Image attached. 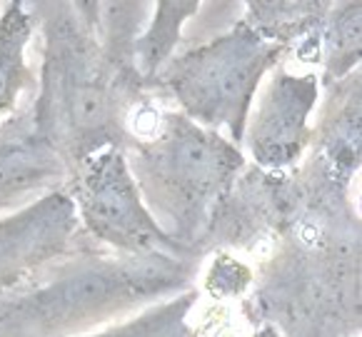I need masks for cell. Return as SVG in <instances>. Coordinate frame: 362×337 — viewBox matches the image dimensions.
I'll list each match as a JSON object with an SVG mask.
<instances>
[{
	"mask_svg": "<svg viewBox=\"0 0 362 337\" xmlns=\"http://www.w3.org/2000/svg\"><path fill=\"white\" fill-rule=\"evenodd\" d=\"M295 172L305 190L303 213L252 270L240 312L283 337H360L362 223L352 187L303 162Z\"/></svg>",
	"mask_w": 362,
	"mask_h": 337,
	"instance_id": "cell-2",
	"label": "cell"
},
{
	"mask_svg": "<svg viewBox=\"0 0 362 337\" xmlns=\"http://www.w3.org/2000/svg\"><path fill=\"white\" fill-rule=\"evenodd\" d=\"M195 305L197 290L192 288L80 337H200V332L187 325V315Z\"/></svg>",
	"mask_w": 362,
	"mask_h": 337,
	"instance_id": "cell-16",
	"label": "cell"
},
{
	"mask_svg": "<svg viewBox=\"0 0 362 337\" xmlns=\"http://www.w3.org/2000/svg\"><path fill=\"white\" fill-rule=\"evenodd\" d=\"M200 260L86 245L0 292V337H80L195 288Z\"/></svg>",
	"mask_w": 362,
	"mask_h": 337,
	"instance_id": "cell-3",
	"label": "cell"
},
{
	"mask_svg": "<svg viewBox=\"0 0 362 337\" xmlns=\"http://www.w3.org/2000/svg\"><path fill=\"white\" fill-rule=\"evenodd\" d=\"M285 60L280 45L260 37L243 18L208 43L173 55L155 81V93L208 130L225 128L230 143L243 145L247 115L262 81Z\"/></svg>",
	"mask_w": 362,
	"mask_h": 337,
	"instance_id": "cell-5",
	"label": "cell"
},
{
	"mask_svg": "<svg viewBox=\"0 0 362 337\" xmlns=\"http://www.w3.org/2000/svg\"><path fill=\"white\" fill-rule=\"evenodd\" d=\"M305 190L298 172H267L245 165L223 200L215 205L195 252L203 260L213 252L255 250L270 245L300 218Z\"/></svg>",
	"mask_w": 362,
	"mask_h": 337,
	"instance_id": "cell-7",
	"label": "cell"
},
{
	"mask_svg": "<svg viewBox=\"0 0 362 337\" xmlns=\"http://www.w3.org/2000/svg\"><path fill=\"white\" fill-rule=\"evenodd\" d=\"M86 245L93 242L80 230L75 205L63 187L23 205L0 218V292Z\"/></svg>",
	"mask_w": 362,
	"mask_h": 337,
	"instance_id": "cell-9",
	"label": "cell"
},
{
	"mask_svg": "<svg viewBox=\"0 0 362 337\" xmlns=\"http://www.w3.org/2000/svg\"><path fill=\"white\" fill-rule=\"evenodd\" d=\"M252 278H255V273L250 265L240 262L233 252H213V262H210V270L205 275V290L215 300L245 297Z\"/></svg>",
	"mask_w": 362,
	"mask_h": 337,
	"instance_id": "cell-17",
	"label": "cell"
},
{
	"mask_svg": "<svg viewBox=\"0 0 362 337\" xmlns=\"http://www.w3.org/2000/svg\"><path fill=\"white\" fill-rule=\"evenodd\" d=\"M362 73L360 68L325 88L313 140L303 162L330 180L350 185L362 165Z\"/></svg>",
	"mask_w": 362,
	"mask_h": 337,
	"instance_id": "cell-10",
	"label": "cell"
},
{
	"mask_svg": "<svg viewBox=\"0 0 362 337\" xmlns=\"http://www.w3.org/2000/svg\"><path fill=\"white\" fill-rule=\"evenodd\" d=\"M362 58V3H332L320 35V88L342 81L360 68Z\"/></svg>",
	"mask_w": 362,
	"mask_h": 337,
	"instance_id": "cell-15",
	"label": "cell"
},
{
	"mask_svg": "<svg viewBox=\"0 0 362 337\" xmlns=\"http://www.w3.org/2000/svg\"><path fill=\"white\" fill-rule=\"evenodd\" d=\"M125 160L150 215L190 250L247 165L238 145L177 110L163 112L150 138H135Z\"/></svg>",
	"mask_w": 362,
	"mask_h": 337,
	"instance_id": "cell-4",
	"label": "cell"
},
{
	"mask_svg": "<svg viewBox=\"0 0 362 337\" xmlns=\"http://www.w3.org/2000/svg\"><path fill=\"white\" fill-rule=\"evenodd\" d=\"M327 0H250L243 20L260 37L280 45L285 58L320 65V35L330 13Z\"/></svg>",
	"mask_w": 362,
	"mask_h": 337,
	"instance_id": "cell-12",
	"label": "cell"
},
{
	"mask_svg": "<svg viewBox=\"0 0 362 337\" xmlns=\"http://www.w3.org/2000/svg\"><path fill=\"white\" fill-rule=\"evenodd\" d=\"M63 190L75 205L80 230L93 245L123 255L168 252L200 260L195 250L168 235L145 208L123 150L110 148L93 155L70 172Z\"/></svg>",
	"mask_w": 362,
	"mask_h": 337,
	"instance_id": "cell-6",
	"label": "cell"
},
{
	"mask_svg": "<svg viewBox=\"0 0 362 337\" xmlns=\"http://www.w3.org/2000/svg\"><path fill=\"white\" fill-rule=\"evenodd\" d=\"M35 28L25 0H11L0 11V123H6L25 90L35 88V70L28 63Z\"/></svg>",
	"mask_w": 362,
	"mask_h": 337,
	"instance_id": "cell-13",
	"label": "cell"
},
{
	"mask_svg": "<svg viewBox=\"0 0 362 337\" xmlns=\"http://www.w3.org/2000/svg\"><path fill=\"white\" fill-rule=\"evenodd\" d=\"M255 97L243 140L252 165L267 172L295 170L313 140L310 115L317 110L320 78L315 73L293 75L280 63Z\"/></svg>",
	"mask_w": 362,
	"mask_h": 337,
	"instance_id": "cell-8",
	"label": "cell"
},
{
	"mask_svg": "<svg viewBox=\"0 0 362 337\" xmlns=\"http://www.w3.org/2000/svg\"><path fill=\"white\" fill-rule=\"evenodd\" d=\"M68 170L30 135L25 110L0 123V213L60 190Z\"/></svg>",
	"mask_w": 362,
	"mask_h": 337,
	"instance_id": "cell-11",
	"label": "cell"
},
{
	"mask_svg": "<svg viewBox=\"0 0 362 337\" xmlns=\"http://www.w3.org/2000/svg\"><path fill=\"white\" fill-rule=\"evenodd\" d=\"M200 6L203 3H197V0H160L155 3L153 18L135 40V70L150 93H155L158 75L177 53L185 23L200 13Z\"/></svg>",
	"mask_w": 362,
	"mask_h": 337,
	"instance_id": "cell-14",
	"label": "cell"
},
{
	"mask_svg": "<svg viewBox=\"0 0 362 337\" xmlns=\"http://www.w3.org/2000/svg\"><path fill=\"white\" fill-rule=\"evenodd\" d=\"M40 32L30 135L75 172L103 150H128L135 105L150 95L135 70V40L150 3H25Z\"/></svg>",
	"mask_w": 362,
	"mask_h": 337,
	"instance_id": "cell-1",
	"label": "cell"
},
{
	"mask_svg": "<svg viewBox=\"0 0 362 337\" xmlns=\"http://www.w3.org/2000/svg\"><path fill=\"white\" fill-rule=\"evenodd\" d=\"M250 337H283V335H280V330H275L272 325H260Z\"/></svg>",
	"mask_w": 362,
	"mask_h": 337,
	"instance_id": "cell-18",
	"label": "cell"
}]
</instances>
